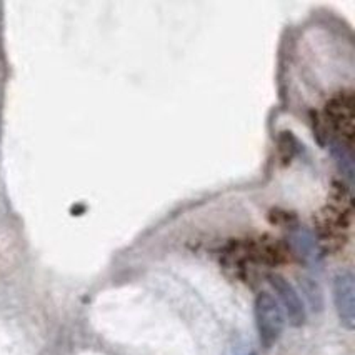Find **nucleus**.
<instances>
[{"label":"nucleus","mask_w":355,"mask_h":355,"mask_svg":"<svg viewBox=\"0 0 355 355\" xmlns=\"http://www.w3.org/2000/svg\"><path fill=\"white\" fill-rule=\"evenodd\" d=\"M334 305L340 324L352 330L355 325V282L352 272H338L334 279Z\"/></svg>","instance_id":"2"},{"label":"nucleus","mask_w":355,"mask_h":355,"mask_svg":"<svg viewBox=\"0 0 355 355\" xmlns=\"http://www.w3.org/2000/svg\"><path fill=\"white\" fill-rule=\"evenodd\" d=\"M269 284L275 291V294L279 297V305L282 307L284 315L287 317L288 324L294 325V327H300L305 324L307 319V312H305V305L300 299V295L297 294V291L292 287V284H288V280L280 277L277 274L269 275Z\"/></svg>","instance_id":"3"},{"label":"nucleus","mask_w":355,"mask_h":355,"mask_svg":"<svg viewBox=\"0 0 355 355\" xmlns=\"http://www.w3.org/2000/svg\"><path fill=\"white\" fill-rule=\"evenodd\" d=\"M291 243L292 250L297 257L304 260V263H307L309 267H319L322 262V250L317 239L313 237V234L307 229H297L291 235Z\"/></svg>","instance_id":"5"},{"label":"nucleus","mask_w":355,"mask_h":355,"mask_svg":"<svg viewBox=\"0 0 355 355\" xmlns=\"http://www.w3.org/2000/svg\"><path fill=\"white\" fill-rule=\"evenodd\" d=\"M254 313L260 344L266 349H270L282 336L284 327H286V315H284L282 307L269 292H260L255 299Z\"/></svg>","instance_id":"1"},{"label":"nucleus","mask_w":355,"mask_h":355,"mask_svg":"<svg viewBox=\"0 0 355 355\" xmlns=\"http://www.w3.org/2000/svg\"><path fill=\"white\" fill-rule=\"evenodd\" d=\"M300 291L307 300V305L311 307L312 312H320L324 309V295H322V288L315 280L311 277H300L299 279Z\"/></svg>","instance_id":"6"},{"label":"nucleus","mask_w":355,"mask_h":355,"mask_svg":"<svg viewBox=\"0 0 355 355\" xmlns=\"http://www.w3.org/2000/svg\"><path fill=\"white\" fill-rule=\"evenodd\" d=\"M327 122L332 129L345 140L349 146H352L354 139V98L352 94H338L327 104Z\"/></svg>","instance_id":"4"},{"label":"nucleus","mask_w":355,"mask_h":355,"mask_svg":"<svg viewBox=\"0 0 355 355\" xmlns=\"http://www.w3.org/2000/svg\"><path fill=\"white\" fill-rule=\"evenodd\" d=\"M334 155H336V160L340 167V171L349 177V180L352 179V157L349 155V152L345 150L344 146H334Z\"/></svg>","instance_id":"7"}]
</instances>
